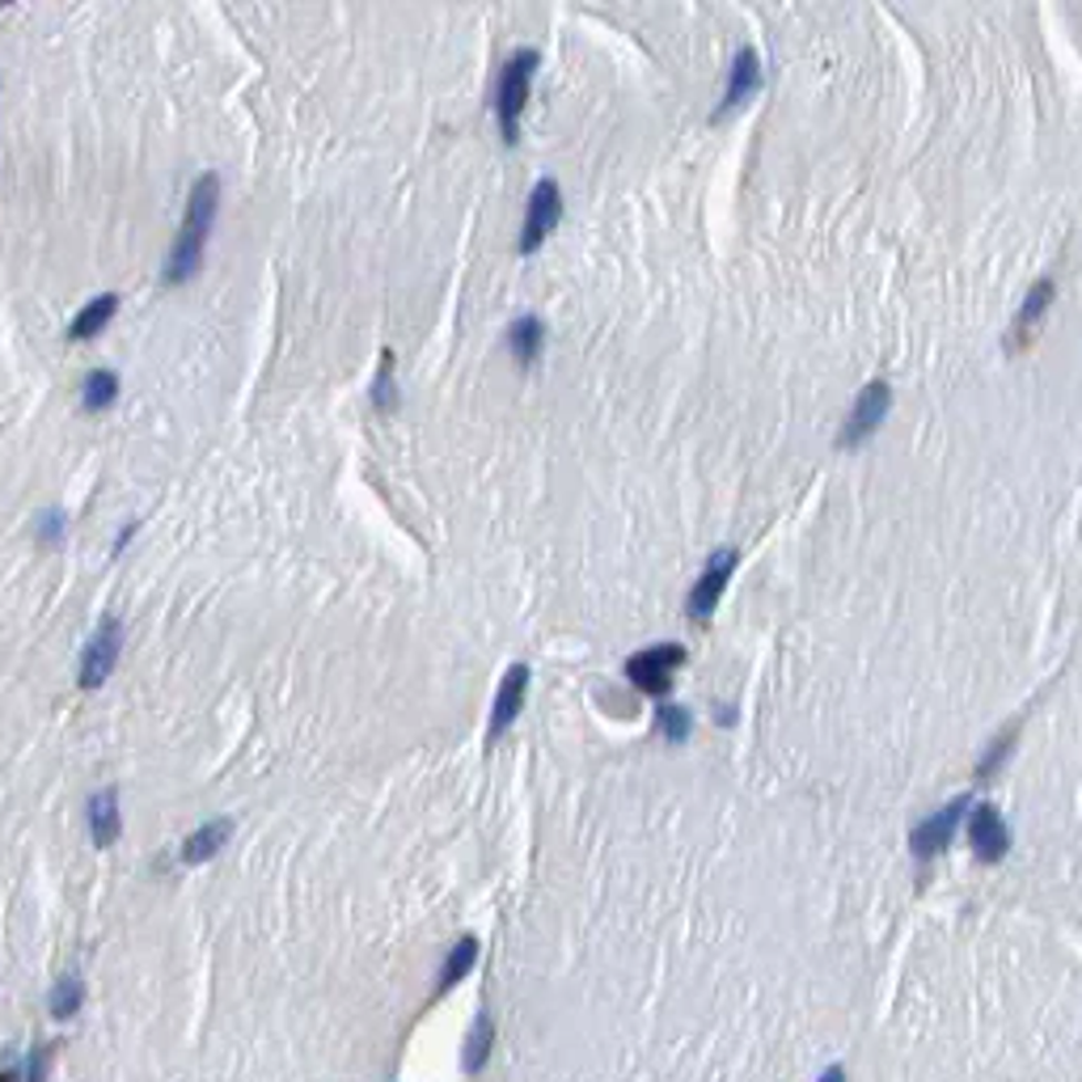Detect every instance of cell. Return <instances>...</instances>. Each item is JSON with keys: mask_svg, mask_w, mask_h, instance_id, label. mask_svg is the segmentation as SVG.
Returning a JSON list of instances; mask_svg holds the SVG:
<instances>
[{"mask_svg": "<svg viewBox=\"0 0 1082 1082\" xmlns=\"http://www.w3.org/2000/svg\"><path fill=\"white\" fill-rule=\"evenodd\" d=\"M60 521H64L60 512H48V516H43V525H39V537H43V542H51V546L60 542Z\"/></svg>", "mask_w": 1082, "mask_h": 1082, "instance_id": "24", "label": "cell"}, {"mask_svg": "<svg viewBox=\"0 0 1082 1082\" xmlns=\"http://www.w3.org/2000/svg\"><path fill=\"white\" fill-rule=\"evenodd\" d=\"M761 90V60H757V51L753 48H740L732 55V73H727V94H723L719 111H715V119H727V115H736L745 102H753V94Z\"/></svg>", "mask_w": 1082, "mask_h": 1082, "instance_id": "11", "label": "cell"}, {"mask_svg": "<svg viewBox=\"0 0 1082 1082\" xmlns=\"http://www.w3.org/2000/svg\"><path fill=\"white\" fill-rule=\"evenodd\" d=\"M0 1082H18V1070H0Z\"/></svg>", "mask_w": 1082, "mask_h": 1082, "instance_id": "27", "label": "cell"}, {"mask_svg": "<svg viewBox=\"0 0 1082 1082\" xmlns=\"http://www.w3.org/2000/svg\"><path fill=\"white\" fill-rule=\"evenodd\" d=\"M491 1044H495V1023H491V1015H479V1023H474V1032H470V1044H465V1074H479L486 1058H491Z\"/></svg>", "mask_w": 1082, "mask_h": 1082, "instance_id": "19", "label": "cell"}, {"mask_svg": "<svg viewBox=\"0 0 1082 1082\" xmlns=\"http://www.w3.org/2000/svg\"><path fill=\"white\" fill-rule=\"evenodd\" d=\"M217 208H220V178L217 174H203V178L191 187L182 229H178V238H174V245H169L166 284H187L195 271L203 266V245H208V238H212Z\"/></svg>", "mask_w": 1082, "mask_h": 1082, "instance_id": "1", "label": "cell"}, {"mask_svg": "<svg viewBox=\"0 0 1082 1082\" xmlns=\"http://www.w3.org/2000/svg\"><path fill=\"white\" fill-rule=\"evenodd\" d=\"M1015 732H1019V727L1010 723V727H1002V736H998V740L989 745V753L981 757V766H977V774H981V778H989V774H994L998 766H1002V761H1007L1010 745H1015Z\"/></svg>", "mask_w": 1082, "mask_h": 1082, "instance_id": "23", "label": "cell"}, {"mask_svg": "<svg viewBox=\"0 0 1082 1082\" xmlns=\"http://www.w3.org/2000/svg\"><path fill=\"white\" fill-rule=\"evenodd\" d=\"M81 998H85L81 977H76V973L60 977V981H55V989H51V1015H55V1019H69V1015H76V1010H81Z\"/></svg>", "mask_w": 1082, "mask_h": 1082, "instance_id": "20", "label": "cell"}, {"mask_svg": "<svg viewBox=\"0 0 1082 1082\" xmlns=\"http://www.w3.org/2000/svg\"><path fill=\"white\" fill-rule=\"evenodd\" d=\"M115 309H119V296L115 292H106V296H97V301H90L85 309L76 313V322L69 326V338H76V343H85V338H94L111 317H115Z\"/></svg>", "mask_w": 1082, "mask_h": 1082, "instance_id": "16", "label": "cell"}, {"mask_svg": "<svg viewBox=\"0 0 1082 1082\" xmlns=\"http://www.w3.org/2000/svg\"><path fill=\"white\" fill-rule=\"evenodd\" d=\"M372 407L393 410L398 407V389H393V351H381V368L372 377Z\"/></svg>", "mask_w": 1082, "mask_h": 1082, "instance_id": "22", "label": "cell"}, {"mask_svg": "<svg viewBox=\"0 0 1082 1082\" xmlns=\"http://www.w3.org/2000/svg\"><path fill=\"white\" fill-rule=\"evenodd\" d=\"M660 736L664 740H673V745H685L690 740V732H694V719H690V711L685 706H660Z\"/></svg>", "mask_w": 1082, "mask_h": 1082, "instance_id": "21", "label": "cell"}, {"mask_svg": "<svg viewBox=\"0 0 1082 1082\" xmlns=\"http://www.w3.org/2000/svg\"><path fill=\"white\" fill-rule=\"evenodd\" d=\"M542 343H546V326H542V317L525 313V317H516V322H512V330H507V347H512V356L525 364V368L542 356Z\"/></svg>", "mask_w": 1082, "mask_h": 1082, "instance_id": "15", "label": "cell"}, {"mask_svg": "<svg viewBox=\"0 0 1082 1082\" xmlns=\"http://www.w3.org/2000/svg\"><path fill=\"white\" fill-rule=\"evenodd\" d=\"M968 838H973V850H977V859L981 863H1002L1010 850V829L1002 812L994 808V803H981V808H973V817H968Z\"/></svg>", "mask_w": 1082, "mask_h": 1082, "instance_id": "9", "label": "cell"}, {"mask_svg": "<svg viewBox=\"0 0 1082 1082\" xmlns=\"http://www.w3.org/2000/svg\"><path fill=\"white\" fill-rule=\"evenodd\" d=\"M820 1082H845V1070H842V1065H829V1070H824V1079H820Z\"/></svg>", "mask_w": 1082, "mask_h": 1082, "instance_id": "26", "label": "cell"}, {"mask_svg": "<svg viewBox=\"0 0 1082 1082\" xmlns=\"http://www.w3.org/2000/svg\"><path fill=\"white\" fill-rule=\"evenodd\" d=\"M115 398H119V377L111 368H97V372L85 377V389H81V407L85 410H106Z\"/></svg>", "mask_w": 1082, "mask_h": 1082, "instance_id": "18", "label": "cell"}, {"mask_svg": "<svg viewBox=\"0 0 1082 1082\" xmlns=\"http://www.w3.org/2000/svg\"><path fill=\"white\" fill-rule=\"evenodd\" d=\"M1053 292H1058V284H1053V280H1036L1032 288H1028L1023 305H1019V317H1015V326H1010V347H1028L1036 322H1040V317H1044V309L1053 305Z\"/></svg>", "mask_w": 1082, "mask_h": 1082, "instance_id": "12", "label": "cell"}, {"mask_svg": "<svg viewBox=\"0 0 1082 1082\" xmlns=\"http://www.w3.org/2000/svg\"><path fill=\"white\" fill-rule=\"evenodd\" d=\"M736 563H740L736 546H723V550L711 554V563L702 567L694 592H690V601H685V609H690V618H694V622H706V618L715 613V605H719L727 579L736 576Z\"/></svg>", "mask_w": 1082, "mask_h": 1082, "instance_id": "6", "label": "cell"}, {"mask_svg": "<svg viewBox=\"0 0 1082 1082\" xmlns=\"http://www.w3.org/2000/svg\"><path fill=\"white\" fill-rule=\"evenodd\" d=\"M563 220V191L554 178H542L529 195V208H525V229H521V254H533L542 241L554 233V224Z\"/></svg>", "mask_w": 1082, "mask_h": 1082, "instance_id": "7", "label": "cell"}, {"mask_svg": "<svg viewBox=\"0 0 1082 1082\" xmlns=\"http://www.w3.org/2000/svg\"><path fill=\"white\" fill-rule=\"evenodd\" d=\"M681 664H685V648H676V643H655V648L634 651V655L626 660V681H630L634 690H643V694L660 697V694H669V685H673V676Z\"/></svg>", "mask_w": 1082, "mask_h": 1082, "instance_id": "3", "label": "cell"}, {"mask_svg": "<svg viewBox=\"0 0 1082 1082\" xmlns=\"http://www.w3.org/2000/svg\"><path fill=\"white\" fill-rule=\"evenodd\" d=\"M889 407H892V386L889 381H866L863 389H859V398H854V407H850V414H845V423H842V432H838V444L842 449H859L863 440H871V435L880 432V423L889 419Z\"/></svg>", "mask_w": 1082, "mask_h": 1082, "instance_id": "4", "label": "cell"}, {"mask_svg": "<svg viewBox=\"0 0 1082 1082\" xmlns=\"http://www.w3.org/2000/svg\"><path fill=\"white\" fill-rule=\"evenodd\" d=\"M525 694H529V664H512V669L504 673V681H500L495 706H491V727H486V740H491V745L516 723L521 706H525Z\"/></svg>", "mask_w": 1082, "mask_h": 1082, "instance_id": "10", "label": "cell"}, {"mask_svg": "<svg viewBox=\"0 0 1082 1082\" xmlns=\"http://www.w3.org/2000/svg\"><path fill=\"white\" fill-rule=\"evenodd\" d=\"M474 960H479V938H474V935L458 938V947H453V952H449V960H444V973H440V986H435V994H449V989L458 986L461 977L474 968Z\"/></svg>", "mask_w": 1082, "mask_h": 1082, "instance_id": "17", "label": "cell"}, {"mask_svg": "<svg viewBox=\"0 0 1082 1082\" xmlns=\"http://www.w3.org/2000/svg\"><path fill=\"white\" fill-rule=\"evenodd\" d=\"M542 69V55L533 48L516 51L500 73V90H495V111H500V132H504L507 145H516L521 136V115H525V102H529L533 73Z\"/></svg>", "mask_w": 1082, "mask_h": 1082, "instance_id": "2", "label": "cell"}, {"mask_svg": "<svg viewBox=\"0 0 1082 1082\" xmlns=\"http://www.w3.org/2000/svg\"><path fill=\"white\" fill-rule=\"evenodd\" d=\"M48 1061H51V1044H43V1049H39V1058H30V1082L48 1079Z\"/></svg>", "mask_w": 1082, "mask_h": 1082, "instance_id": "25", "label": "cell"}, {"mask_svg": "<svg viewBox=\"0 0 1082 1082\" xmlns=\"http://www.w3.org/2000/svg\"><path fill=\"white\" fill-rule=\"evenodd\" d=\"M123 833V820H119V791L115 787H106V791H97L90 799V838L94 845H115Z\"/></svg>", "mask_w": 1082, "mask_h": 1082, "instance_id": "13", "label": "cell"}, {"mask_svg": "<svg viewBox=\"0 0 1082 1082\" xmlns=\"http://www.w3.org/2000/svg\"><path fill=\"white\" fill-rule=\"evenodd\" d=\"M968 803H973L968 795H956L947 808H938L935 817H926L922 824H917L914 833H910V850H914V859L931 863L938 850H947V842H952V838H956V829H960L964 812H968Z\"/></svg>", "mask_w": 1082, "mask_h": 1082, "instance_id": "8", "label": "cell"}, {"mask_svg": "<svg viewBox=\"0 0 1082 1082\" xmlns=\"http://www.w3.org/2000/svg\"><path fill=\"white\" fill-rule=\"evenodd\" d=\"M229 833H233V820H208L203 829H195L191 838L182 842V863L187 866H199V863H208V859H217L220 850H224V842H229Z\"/></svg>", "mask_w": 1082, "mask_h": 1082, "instance_id": "14", "label": "cell"}, {"mask_svg": "<svg viewBox=\"0 0 1082 1082\" xmlns=\"http://www.w3.org/2000/svg\"><path fill=\"white\" fill-rule=\"evenodd\" d=\"M119 651H123V622L119 618H102L94 634H90V643H85V655H81V685L85 690H97L106 676L115 673V664H119Z\"/></svg>", "mask_w": 1082, "mask_h": 1082, "instance_id": "5", "label": "cell"}]
</instances>
